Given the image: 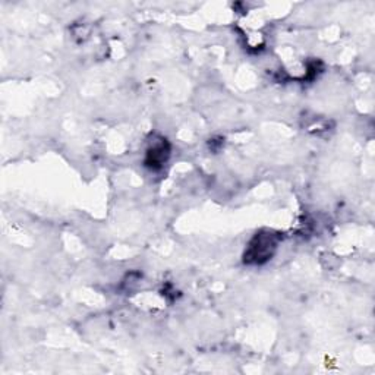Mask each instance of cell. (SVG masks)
I'll return each instance as SVG.
<instances>
[{"label": "cell", "mask_w": 375, "mask_h": 375, "mask_svg": "<svg viewBox=\"0 0 375 375\" xmlns=\"http://www.w3.org/2000/svg\"><path fill=\"white\" fill-rule=\"evenodd\" d=\"M277 248V236L269 233H260L249 245L245 254V262L262 264L270 260Z\"/></svg>", "instance_id": "obj_1"}, {"label": "cell", "mask_w": 375, "mask_h": 375, "mask_svg": "<svg viewBox=\"0 0 375 375\" xmlns=\"http://www.w3.org/2000/svg\"><path fill=\"white\" fill-rule=\"evenodd\" d=\"M169 145L166 141H160V143H154L152 144V147H150L148 152H147V159H145V163L147 166H150V168L152 169H157V168H161V166L168 161V157H169Z\"/></svg>", "instance_id": "obj_2"}]
</instances>
